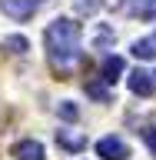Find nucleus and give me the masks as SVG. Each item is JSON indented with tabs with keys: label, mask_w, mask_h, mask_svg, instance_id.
I'll return each mask as SVG.
<instances>
[{
	"label": "nucleus",
	"mask_w": 156,
	"mask_h": 160,
	"mask_svg": "<svg viewBox=\"0 0 156 160\" xmlns=\"http://www.w3.org/2000/svg\"><path fill=\"white\" fill-rule=\"evenodd\" d=\"M43 43H47V53L53 60L57 70H70L77 67L80 57H83V30H80L77 20L70 17H57L43 33Z\"/></svg>",
	"instance_id": "f257e3e1"
},
{
	"label": "nucleus",
	"mask_w": 156,
	"mask_h": 160,
	"mask_svg": "<svg viewBox=\"0 0 156 160\" xmlns=\"http://www.w3.org/2000/svg\"><path fill=\"white\" fill-rule=\"evenodd\" d=\"M43 3H47V0H0V10H3L10 20H20V23H23V20H30Z\"/></svg>",
	"instance_id": "f03ea898"
},
{
	"label": "nucleus",
	"mask_w": 156,
	"mask_h": 160,
	"mask_svg": "<svg viewBox=\"0 0 156 160\" xmlns=\"http://www.w3.org/2000/svg\"><path fill=\"white\" fill-rule=\"evenodd\" d=\"M97 153L103 160H126L130 157V147L123 137H100L97 140Z\"/></svg>",
	"instance_id": "7ed1b4c3"
},
{
	"label": "nucleus",
	"mask_w": 156,
	"mask_h": 160,
	"mask_svg": "<svg viewBox=\"0 0 156 160\" xmlns=\"http://www.w3.org/2000/svg\"><path fill=\"white\" fill-rule=\"evenodd\" d=\"M126 83H130V90H133V93H139V97H149V93H153V73H146L143 67L133 70Z\"/></svg>",
	"instance_id": "20e7f679"
},
{
	"label": "nucleus",
	"mask_w": 156,
	"mask_h": 160,
	"mask_svg": "<svg viewBox=\"0 0 156 160\" xmlns=\"http://www.w3.org/2000/svg\"><path fill=\"white\" fill-rule=\"evenodd\" d=\"M13 157L17 160H43V143L40 140H20V143H13Z\"/></svg>",
	"instance_id": "39448f33"
},
{
	"label": "nucleus",
	"mask_w": 156,
	"mask_h": 160,
	"mask_svg": "<svg viewBox=\"0 0 156 160\" xmlns=\"http://www.w3.org/2000/svg\"><path fill=\"white\" fill-rule=\"evenodd\" d=\"M57 143L77 153V150L87 147V137H83V133H77V130H57Z\"/></svg>",
	"instance_id": "423d86ee"
},
{
	"label": "nucleus",
	"mask_w": 156,
	"mask_h": 160,
	"mask_svg": "<svg viewBox=\"0 0 156 160\" xmlns=\"http://www.w3.org/2000/svg\"><path fill=\"white\" fill-rule=\"evenodd\" d=\"M130 50H133L136 60H153L156 57V33H153V37H143V40H133Z\"/></svg>",
	"instance_id": "0eeeda50"
},
{
	"label": "nucleus",
	"mask_w": 156,
	"mask_h": 160,
	"mask_svg": "<svg viewBox=\"0 0 156 160\" xmlns=\"http://www.w3.org/2000/svg\"><path fill=\"white\" fill-rule=\"evenodd\" d=\"M123 67H126V63H123V57H106L103 60V83H116L120 80V73H123Z\"/></svg>",
	"instance_id": "6e6552de"
},
{
	"label": "nucleus",
	"mask_w": 156,
	"mask_h": 160,
	"mask_svg": "<svg viewBox=\"0 0 156 160\" xmlns=\"http://www.w3.org/2000/svg\"><path fill=\"white\" fill-rule=\"evenodd\" d=\"M130 13L139 17V20H156V0H133Z\"/></svg>",
	"instance_id": "1a4fd4ad"
},
{
	"label": "nucleus",
	"mask_w": 156,
	"mask_h": 160,
	"mask_svg": "<svg viewBox=\"0 0 156 160\" xmlns=\"http://www.w3.org/2000/svg\"><path fill=\"white\" fill-rule=\"evenodd\" d=\"M3 50H10V53H23V50H27V40H23V37H7V40H3Z\"/></svg>",
	"instance_id": "9d476101"
},
{
	"label": "nucleus",
	"mask_w": 156,
	"mask_h": 160,
	"mask_svg": "<svg viewBox=\"0 0 156 160\" xmlns=\"http://www.w3.org/2000/svg\"><path fill=\"white\" fill-rule=\"evenodd\" d=\"M57 110H60V117H63V120H77V113H80L73 100H63V103H60Z\"/></svg>",
	"instance_id": "9b49d317"
},
{
	"label": "nucleus",
	"mask_w": 156,
	"mask_h": 160,
	"mask_svg": "<svg viewBox=\"0 0 156 160\" xmlns=\"http://www.w3.org/2000/svg\"><path fill=\"white\" fill-rule=\"evenodd\" d=\"M143 140H146L149 153H153V157H156V127H146V130H143Z\"/></svg>",
	"instance_id": "f8f14e48"
}]
</instances>
